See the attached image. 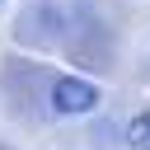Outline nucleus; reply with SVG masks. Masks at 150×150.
<instances>
[{
    "label": "nucleus",
    "mask_w": 150,
    "mask_h": 150,
    "mask_svg": "<svg viewBox=\"0 0 150 150\" xmlns=\"http://www.w3.org/2000/svg\"><path fill=\"white\" fill-rule=\"evenodd\" d=\"M127 145L131 150H150V112H136L127 122Z\"/></svg>",
    "instance_id": "f03ea898"
},
{
    "label": "nucleus",
    "mask_w": 150,
    "mask_h": 150,
    "mask_svg": "<svg viewBox=\"0 0 150 150\" xmlns=\"http://www.w3.org/2000/svg\"><path fill=\"white\" fill-rule=\"evenodd\" d=\"M89 108H98V84H94V80L61 75V80L52 84V112H61V117H80V112H89Z\"/></svg>",
    "instance_id": "f257e3e1"
}]
</instances>
